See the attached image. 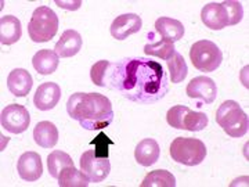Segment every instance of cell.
Segmentation results:
<instances>
[{"label": "cell", "mask_w": 249, "mask_h": 187, "mask_svg": "<svg viewBox=\"0 0 249 187\" xmlns=\"http://www.w3.org/2000/svg\"><path fill=\"white\" fill-rule=\"evenodd\" d=\"M111 67V88L132 101L151 104L168 92V78L160 62L139 57L126 58Z\"/></svg>", "instance_id": "cell-1"}, {"label": "cell", "mask_w": 249, "mask_h": 187, "mask_svg": "<svg viewBox=\"0 0 249 187\" xmlns=\"http://www.w3.org/2000/svg\"><path fill=\"white\" fill-rule=\"evenodd\" d=\"M60 21L57 14L47 6H40L34 11L28 24V34L31 40L36 43H45L52 40L58 31Z\"/></svg>", "instance_id": "cell-4"}, {"label": "cell", "mask_w": 249, "mask_h": 187, "mask_svg": "<svg viewBox=\"0 0 249 187\" xmlns=\"http://www.w3.org/2000/svg\"><path fill=\"white\" fill-rule=\"evenodd\" d=\"M190 58L198 71L213 72L223 61L222 50L211 40H198L191 46Z\"/></svg>", "instance_id": "cell-6"}, {"label": "cell", "mask_w": 249, "mask_h": 187, "mask_svg": "<svg viewBox=\"0 0 249 187\" xmlns=\"http://www.w3.org/2000/svg\"><path fill=\"white\" fill-rule=\"evenodd\" d=\"M22 35L21 22L17 17L4 16L0 19V42L1 45L10 46L18 42Z\"/></svg>", "instance_id": "cell-21"}, {"label": "cell", "mask_w": 249, "mask_h": 187, "mask_svg": "<svg viewBox=\"0 0 249 187\" xmlns=\"http://www.w3.org/2000/svg\"><path fill=\"white\" fill-rule=\"evenodd\" d=\"M170 157L186 167H196L205 160L206 146L198 139L178 137L170 144Z\"/></svg>", "instance_id": "cell-5"}, {"label": "cell", "mask_w": 249, "mask_h": 187, "mask_svg": "<svg viewBox=\"0 0 249 187\" xmlns=\"http://www.w3.org/2000/svg\"><path fill=\"white\" fill-rule=\"evenodd\" d=\"M160 146L154 139H142L136 146L134 158L142 167H151L160 158Z\"/></svg>", "instance_id": "cell-18"}, {"label": "cell", "mask_w": 249, "mask_h": 187, "mask_svg": "<svg viewBox=\"0 0 249 187\" xmlns=\"http://www.w3.org/2000/svg\"><path fill=\"white\" fill-rule=\"evenodd\" d=\"M34 140L42 149H53L58 142V129L52 122L42 121L34 129Z\"/></svg>", "instance_id": "cell-19"}, {"label": "cell", "mask_w": 249, "mask_h": 187, "mask_svg": "<svg viewBox=\"0 0 249 187\" xmlns=\"http://www.w3.org/2000/svg\"><path fill=\"white\" fill-rule=\"evenodd\" d=\"M178 185L176 183V178L170 173L169 170L158 169L150 172L142 183L140 185L142 187H175Z\"/></svg>", "instance_id": "cell-23"}, {"label": "cell", "mask_w": 249, "mask_h": 187, "mask_svg": "<svg viewBox=\"0 0 249 187\" xmlns=\"http://www.w3.org/2000/svg\"><path fill=\"white\" fill-rule=\"evenodd\" d=\"M67 112L88 131H100L114 121L111 100L100 93H73L67 101Z\"/></svg>", "instance_id": "cell-2"}, {"label": "cell", "mask_w": 249, "mask_h": 187, "mask_svg": "<svg viewBox=\"0 0 249 187\" xmlns=\"http://www.w3.org/2000/svg\"><path fill=\"white\" fill-rule=\"evenodd\" d=\"M111 67V62L107 61V60H101V61H97L90 70V78H91V82L96 85V86H106V75H107L108 68Z\"/></svg>", "instance_id": "cell-27"}, {"label": "cell", "mask_w": 249, "mask_h": 187, "mask_svg": "<svg viewBox=\"0 0 249 187\" xmlns=\"http://www.w3.org/2000/svg\"><path fill=\"white\" fill-rule=\"evenodd\" d=\"M58 186L61 187H88L90 185V178L75 167H68L62 170L58 176Z\"/></svg>", "instance_id": "cell-22"}, {"label": "cell", "mask_w": 249, "mask_h": 187, "mask_svg": "<svg viewBox=\"0 0 249 187\" xmlns=\"http://www.w3.org/2000/svg\"><path fill=\"white\" fill-rule=\"evenodd\" d=\"M34 79L27 70L16 68L10 72L7 78V88L17 97H25L32 89Z\"/></svg>", "instance_id": "cell-16"}, {"label": "cell", "mask_w": 249, "mask_h": 187, "mask_svg": "<svg viewBox=\"0 0 249 187\" xmlns=\"http://www.w3.org/2000/svg\"><path fill=\"white\" fill-rule=\"evenodd\" d=\"M68 167H73V161L67 152L53 151L47 157V168L54 179H58L60 173Z\"/></svg>", "instance_id": "cell-24"}, {"label": "cell", "mask_w": 249, "mask_h": 187, "mask_svg": "<svg viewBox=\"0 0 249 187\" xmlns=\"http://www.w3.org/2000/svg\"><path fill=\"white\" fill-rule=\"evenodd\" d=\"M0 124L7 132L14 134H19L25 132L31 124L29 111L21 104H10L3 108L0 114Z\"/></svg>", "instance_id": "cell-8"}, {"label": "cell", "mask_w": 249, "mask_h": 187, "mask_svg": "<svg viewBox=\"0 0 249 187\" xmlns=\"http://www.w3.org/2000/svg\"><path fill=\"white\" fill-rule=\"evenodd\" d=\"M80 169L83 170L91 182H103L111 172V162L108 158H98L94 151L83 152L80 157Z\"/></svg>", "instance_id": "cell-9"}, {"label": "cell", "mask_w": 249, "mask_h": 187, "mask_svg": "<svg viewBox=\"0 0 249 187\" xmlns=\"http://www.w3.org/2000/svg\"><path fill=\"white\" fill-rule=\"evenodd\" d=\"M144 52L148 56H155V57H160L162 60L168 61V60L172 58V56L175 54L176 49H175V45L172 42L165 40V39H160V42H157V43L144 46Z\"/></svg>", "instance_id": "cell-26"}, {"label": "cell", "mask_w": 249, "mask_h": 187, "mask_svg": "<svg viewBox=\"0 0 249 187\" xmlns=\"http://www.w3.org/2000/svg\"><path fill=\"white\" fill-rule=\"evenodd\" d=\"M166 121L172 128L188 132H201L208 126L206 114L191 111L184 106H175L170 108L166 114Z\"/></svg>", "instance_id": "cell-7"}, {"label": "cell", "mask_w": 249, "mask_h": 187, "mask_svg": "<svg viewBox=\"0 0 249 187\" xmlns=\"http://www.w3.org/2000/svg\"><path fill=\"white\" fill-rule=\"evenodd\" d=\"M216 122L231 137H242L249 131V116L234 100H227L220 104L216 112Z\"/></svg>", "instance_id": "cell-3"}, {"label": "cell", "mask_w": 249, "mask_h": 187, "mask_svg": "<svg viewBox=\"0 0 249 187\" xmlns=\"http://www.w3.org/2000/svg\"><path fill=\"white\" fill-rule=\"evenodd\" d=\"M142 21L137 14H122L111 24V35L114 39L124 40L130 35L137 34L142 29Z\"/></svg>", "instance_id": "cell-13"}, {"label": "cell", "mask_w": 249, "mask_h": 187, "mask_svg": "<svg viewBox=\"0 0 249 187\" xmlns=\"http://www.w3.org/2000/svg\"><path fill=\"white\" fill-rule=\"evenodd\" d=\"M187 96L204 101L205 104H212L216 100L217 88L213 79L208 76H196L187 85Z\"/></svg>", "instance_id": "cell-10"}, {"label": "cell", "mask_w": 249, "mask_h": 187, "mask_svg": "<svg viewBox=\"0 0 249 187\" xmlns=\"http://www.w3.org/2000/svg\"><path fill=\"white\" fill-rule=\"evenodd\" d=\"M61 98V89L57 83L54 82H46L42 83L36 89L34 96V104L40 111H49L53 110Z\"/></svg>", "instance_id": "cell-12"}, {"label": "cell", "mask_w": 249, "mask_h": 187, "mask_svg": "<svg viewBox=\"0 0 249 187\" xmlns=\"http://www.w3.org/2000/svg\"><path fill=\"white\" fill-rule=\"evenodd\" d=\"M155 29L162 36V39L172 43L180 40L184 36V25L175 18L160 17L155 21Z\"/></svg>", "instance_id": "cell-17"}, {"label": "cell", "mask_w": 249, "mask_h": 187, "mask_svg": "<svg viewBox=\"0 0 249 187\" xmlns=\"http://www.w3.org/2000/svg\"><path fill=\"white\" fill-rule=\"evenodd\" d=\"M201 18L206 27L212 31H220L229 27V16L227 10L222 3H209L201 11Z\"/></svg>", "instance_id": "cell-14"}, {"label": "cell", "mask_w": 249, "mask_h": 187, "mask_svg": "<svg viewBox=\"0 0 249 187\" xmlns=\"http://www.w3.org/2000/svg\"><path fill=\"white\" fill-rule=\"evenodd\" d=\"M168 67H169L170 82L172 83H180L186 79L187 74H188V67H187L186 60L181 54L175 52L172 58L168 60Z\"/></svg>", "instance_id": "cell-25"}, {"label": "cell", "mask_w": 249, "mask_h": 187, "mask_svg": "<svg viewBox=\"0 0 249 187\" xmlns=\"http://www.w3.org/2000/svg\"><path fill=\"white\" fill-rule=\"evenodd\" d=\"M18 175L27 182H36L43 173V164L40 155L35 151L24 152L17 164Z\"/></svg>", "instance_id": "cell-11"}, {"label": "cell", "mask_w": 249, "mask_h": 187, "mask_svg": "<svg viewBox=\"0 0 249 187\" xmlns=\"http://www.w3.org/2000/svg\"><path fill=\"white\" fill-rule=\"evenodd\" d=\"M90 144H93L94 147H96V157L98 158H108L109 157V150H108V147L111 146V144H114V142L108 137L107 134L104 133V132H100L97 134V137L94 139V140H91Z\"/></svg>", "instance_id": "cell-29"}, {"label": "cell", "mask_w": 249, "mask_h": 187, "mask_svg": "<svg viewBox=\"0 0 249 187\" xmlns=\"http://www.w3.org/2000/svg\"><path fill=\"white\" fill-rule=\"evenodd\" d=\"M82 36L79 32L73 31V29H67L61 37L58 39V42L55 43L54 52L58 54L60 57H73L75 54H78L82 49Z\"/></svg>", "instance_id": "cell-15"}, {"label": "cell", "mask_w": 249, "mask_h": 187, "mask_svg": "<svg viewBox=\"0 0 249 187\" xmlns=\"http://www.w3.org/2000/svg\"><path fill=\"white\" fill-rule=\"evenodd\" d=\"M60 56L55 53L54 50H49V49H42L34 56L32 58V65L39 72L40 75H50L55 72L60 64Z\"/></svg>", "instance_id": "cell-20"}, {"label": "cell", "mask_w": 249, "mask_h": 187, "mask_svg": "<svg viewBox=\"0 0 249 187\" xmlns=\"http://www.w3.org/2000/svg\"><path fill=\"white\" fill-rule=\"evenodd\" d=\"M224 9L227 10V16H229V25H235L238 24L242 17H244V10L241 6L240 1L235 0H226L222 3Z\"/></svg>", "instance_id": "cell-28"}]
</instances>
